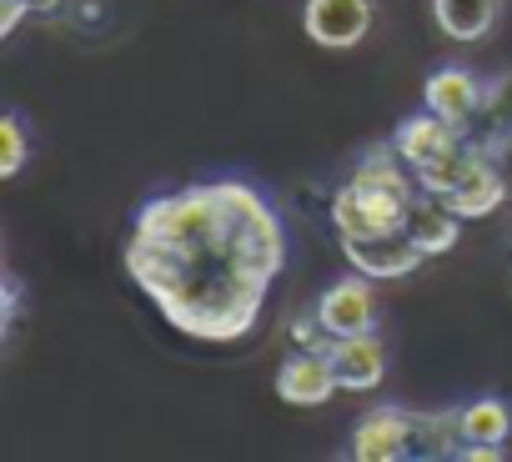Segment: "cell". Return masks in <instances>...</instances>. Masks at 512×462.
Instances as JSON below:
<instances>
[{
  "instance_id": "1",
  "label": "cell",
  "mask_w": 512,
  "mask_h": 462,
  "mask_svg": "<svg viewBox=\"0 0 512 462\" xmlns=\"http://www.w3.org/2000/svg\"><path fill=\"white\" fill-rule=\"evenodd\" d=\"M126 272L191 342H241L287 267V231L246 181L151 196L126 237Z\"/></svg>"
},
{
  "instance_id": "2",
  "label": "cell",
  "mask_w": 512,
  "mask_h": 462,
  "mask_svg": "<svg viewBox=\"0 0 512 462\" xmlns=\"http://www.w3.org/2000/svg\"><path fill=\"white\" fill-rule=\"evenodd\" d=\"M417 171L402 161L397 146L372 151L352 181L332 196V226L337 237H377V231H397L412 196H417Z\"/></svg>"
},
{
  "instance_id": "3",
  "label": "cell",
  "mask_w": 512,
  "mask_h": 462,
  "mask_svg": "<svg viewBox=\"0 0 512 462\" xmlns=\"http://www.w3.org/2000/svg\"><path fill=\"white\" fill-rule=\"evenodd\" d=\"M457 407L452 412H412V407H372L352 432L357 462H442L457 457Z\"/></svg>"
},
{
  "instance_id": "4",
  "label": "cell",
  "mask_w": 512,
  "mask_h": 462,
  "mask_svg": "<svg viewBox=\"0 0 512 462\" xmlns=\"http://www.w3.org/2000/svg\"><path fill=\"white\" fill-rule=\"evenodd\" d=\"M417 186L432 191L442 206H452L462 221L497 211L502 196H507V181L497 171V156L482 151V146H472V141H462L447 156H437L432 166H422L417 171Z\"/></svg>"
},
{
  "instance_id": "5",
  "label": "cell",
  "mask_w": 512,
  "mask_h": 462,
  "mask_svg": "<svg viewBox=\"0 0 512 462\" xmlns=\"http://www.w3.org/2000/svg\"><path fill=\"white\" fill-rule=\"evenodd\" d=\"M337 242H342V257H347L362 277H372V282L412 277V272L427 262V252L407 237L402 226H397V231H377V237H337Z\"/></svg>"
},
{
  "instance_id": "6",
  "label": "cell",
  "mask_w": 512,
  "mask_h": 462,
  "mask_svg": "<svg viewBox=\"0 0 512 462\" xmlns=\"http://www.w3.org/2000/svg\"><path fill=\"white\" fill-rule=\"evenodd\" d=\"M302 26L322 51H352L372 31V0H307Z\"/></svg>"
},
{
  "instance_id": "7",
  "label": "cell",
  "mask_w": 512,
  "mask_h": 462,
  "mask_svg": "<svg viewBox=\"0 0 512 462\" xmlns=\"http://www.w3.org/2000/svg\"><path fill=\"white\" fill-rule=\"evenodd\" d=\"M457 432H462L457 457L497 462V457H502V447L512 442V407H507L502 397H477V402L457 407Z\"/></svg>"
},
{
  "instance_id": "8",
  "label": "cell",
  "mask_w": 512,
  "mask_h": 462,
  "mask_svg": "<svg viewBox=\"0 0 512 462\" xmlns=\"http://www.w3.org/2000/svg\"><path fill=\"white\" fill-rule=\"evenodd\" d=\"M372 277H347V282H332L312 307L322 317V327L332 337H357V332H377V302H372Z\"/></svg>"
},
{
  "instance_id": "9",
  "label": "cell",
  "mask_w": 512,
  "mask_h": 462,
  "mask_svg": "<svg viewBox=\"0 0 512 462\" xmlns=\"http://www.w3.org/2000/svg\"><path fill=\"white\" fill-rule=\"evenodd\" d=\"M342 392L337 372H332V357L327 352H292L282 367H277V397L292 402V407H322Z\"/></svg>"
},
{
  "instance_id": "10",
  "label": "cell",
  "mask_w": 512,
  "mask_h": 462,
  "mask_svg": "<svg viewBox=\"0 0 512 462\" xmlns=\"http://www.w3.org/2000/svg\"><path fill=\"white\" fill-rule=\"evenodd\" d=\"M467 136H462V126H452V121H442L437 111H417V116H407L402 126H397V136H392V146L402 151V161L412 166V171H422V166H432L437 156H447L452 146H462Z\"/></svg>"
},
{
  "instance_id": "11",
  "label": "cell",
  "mask_w": 512,
  "mask_h": 462,
  "mask_svg": "<svg viewBox=\"0 0 512 462\" xmlns=\"http://www.w3.org/2000/svg\"><path fill=\"white\" fill-rule=\"evenodd\" d=\"M332 372L342 382V392H372L387 377V347L377 332H357V337H337L332 342Z\"/></svg>"
},
{
  "instance_id": "12",
  "label": "cell",
  "mask_w": 512,
  "mask_h": 462,
  "mask_svg": "<svg viewBox=\"0 0 512 462\" xmlns=\"http://www.w3.org/2000/svg\"><path fill=\"white\" fill-rule=\"evenodd\" d=\"M482 91H487V86H482L467 66H442V71L427 76V86H422V106L437 111V116L452 121V126H467L472 111L482 106Z\"/></svg>"
},
{
  "instance_id": "13",
  "label": "cell",
  "mask_w": 512,
  "mask_h": 462,
  "mask_svg": "<svg viewBox=\"0 0 512 462\" xmlns=\"http://www.w3.org/2000/svg\"><path fill=\"white\" fill-rule=\"evenodd\" d=\"M402 231H407V237H412L427 257H442V252H452L457 237H462V216H457L452 206H442L432 191H417L412 206H407V216H402Z\"/></svg>"
},
{
  "instance_id": "14",
  "label": "cell",
  "mask_w": 512,
  "mask_h": 462,
  "mask_svg": "<svg viewBox=\"0 0 512 462\" xmlns=\"http://www.w3.org/2000/svg\"><path fill=\"white\" fill-rule=\"evenodd\" d=\"M462 136L482 151H507L512 146V71L497 76L487 91H482V106L472 111V121L462 126Z\"/></svg>"
},
{
  "instance_id": "15",
  "label": "cell",
  "mask_w": 512,
  "mask_h": 462,
  "mask_svg": "<svg viewBox=\"0 0 512 462\" xmlns=\"http://www.w3.org/2000/svg\"><path fill=\"white\" fill-rule=\"evenodd\" d=\"M432 16L442 26V36L452 41H482L497 21V0H432Z\"/></svg>"
},
{
  "instance_id": "16",
  "label": "cell",
  "mask_w": 512,
  "mask_h": 462,
  "mask_svg": "<svg viewBox=\"0 0 512 462\" xmlns=\"http://www.w3.org/2000/svg\"><path fill=\"white\" fill-rule=\"evenodd\" d=\"M26 166V126L21 116H6L0 121V176H21Z\"/></svg>"
},
{
  "instance_id": "17",
  "label": "cell",
  "mask_w": 512,
  "mask_h": 462,
  "mask_svg": "<svg viewBox=\"0 0 512 462\" xmlns=\"http://www.w3.org/2000/svg\"><path fill=\"white\" fill-rule=\"evenodd\" d=\"M292 342H297L302 352H332L337 337L322 327V317H317V307H312V312H302V317L292 322Z\"/></svg>"
},
{
  "instance_id": "18",
  "label": "cell",
  "mask_w": 512,
  "mask_h": 462,
  "mask_svg": "<svg viewBox=\"0 0 512 462\" xmlns=\"http://www.w3.org/2000/svg\"><path fill=\"white\" fill-rule=\"evenodd\" d=\"M31 6H26V0H6V16H0V36H11L16 26H21V16H26Z\"/></svg>"
},
{
  "instance_id": "19",
  "label": "cell",
  "mask_w": 512,
  "mask_h": 462,
  "mask_svg": "<svg viewBox=\"0 0 512 462\" xmlns=\"http://www.w3.org/2000/svg\"><path fill=\"white\" fill-rule=\"evenodd\" d=\"M26 6H36V11H41V6H51V0H26Z\"/></svg>"
}]
</instances>
